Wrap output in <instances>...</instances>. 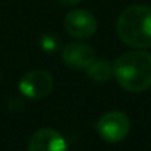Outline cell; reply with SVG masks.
I'll return each mask as SVG.
<instances>
[{
	"instance_id": "obj_1",
	"label": "cell",
	"mask_w": 151,
	"mask_h": 151,
	"mask_svg": "<svg viewBox=\"0 0 151 151\" xmlns=\"http://www.w3.org/2000/svg\"><path fill=\"white\" fill-rule=\"evenodd\" d=\"M119 85L129 93H142L151 87V54L144 50L126 51L113 65Z\"/></svg>"
},
{
	"instance_id": "obj_2",
	"label": "cell",
	"mask_w": 151,
	"mask_h": 151,
	"mask_svg": "<svg viewBox=\"0 0 151 151\" xmlns=\"http://www.w3.org/2000/svg\"><path fill=\"white\" fill-rule=\"evenodd\" d=\"M117 34L120 40L137 50L151 47V7L134 4L126 7L117 19Z\"/></svg>"
},
{
	"instance_id": "obj_3",
	"label": "cell",
	"mask_w": 151,
	"mask_h": 151,
	"mask_svg": "<svg viewBox=\"0 0 151 151\" xmlns=\"http://www.w3.org/2000/svg\"><path fill=\"white\" fill-rule=\"evenodd\" d=\"M131 122L129 117L117 110L107 111L97 122V132L107 142H119L129 134Z\"/></svg>"
},
{
	"instance_id": "obj_4",
	"label": "cell",
	"mask_w": 151,
	"mask_h": 151,
	"mask_svg": "<svg viewBox=\"0 0 151 151\" xmlns=\"http://www.w3.org/2000/svg\"><path fill=\"white\" fill-rule=\"evenodd\" d=\"M53 76L41 69L27 72L19 81V91L28 99H43L49 96L53 90Z\"/></svg>"
},
{
	"instance_id": "obj_5",
	"label": "cell",
	"mask_w": 151,
	"mask_h": 151,
	"mask_svg": "<svg viewBox=\"0 0 151 151\" xmlns=\"http://www.w3.org/2000/svg\"><path fill=\"white\" fill-rule=\"evenodd\" d=\"M65 29L73 38L87 40L94 35L97 21L91 12L85 9H73L65 16Z\"/></svg>"
},
{
	"instance_id": "obj_6",
	"label": "cell",
	"mask_w": 151,
	"mask_h": 151,
	"mask_svg": "<svg viewBox=\"0 0 151 151\" xmlns=\"http://www.w3.org/2000/svg\"><path fill=\"white\" fill-rule=\"evenodd\" d=\"M63 63L75 70L90 68L96 60V51L85 43H69L62 50Z\"/></svg>"
},
{
	"instance_id": "obj_7",
	"label": "cell",
	"mask_w": 151,
	"mask_h": 151,
	"mask_svg": "<svg viewBox=\"0 0 151 151\" xmlns=\"http://www.w3.org/2000/svg\"><path fill=\"white\" fill-rule=\"evenodd\" d=\"M28 151H68V144L57 131L43 128L31 137Z\"/></svg>"
},
{
	"instance_id": "obj_8",
	"label": "cell",
	"mask_w": 151,
	"mask_h": 151,
	"mask_svg": "<svg viewBox=\"0 0 151 151\" xmlns=\"http://www.w3.org/2000/svg\"><path fill=\"white\" fill-rule=\"evenodd\" d=\"M85 70L88 78L96 82H106L113 76V65L109 60H94V63Z\"/></svg>"
},
{
	"instance_id": "obj_9",
	"label": "cell",
	"mask_w": 151,
	"mask_h": 151,
	"mask_svg": "<svg viewBox=\"0 0 151 151\" xmlns=\"http://www.w3.org/2000/svg\"><path fill=\"white\" fill-rule=\"evenodd\" d=\"M59 43H60L59 37H56L53 34H46V35L41 37L40 46H41L43 50H46V51H54L59 49Z\"/></svg>"
},
{
	"instance_id": "obj_10",
	"label": "cell",
	"mask_w": 151,
	"mask_h": 151,
	"mask_svg": "<svg viewBox=\"0 0 151 151\" xmlns=\"http://www.w3.org/2000/svg\"><path fill=\"white\" fill-rule=\"evenodd\" d=\"M81 0H59V3L60 4H63V6H73V4H76V3H79Z\"/></svg>"
}]
</instances>
